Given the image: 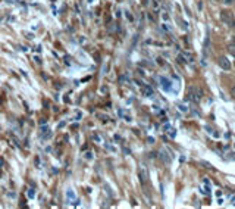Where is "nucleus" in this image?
Wrapping results in <instances>:
<instances>
[{"label": "nucleus", "instance_id": "1", "mask_svg": "<svg viewBox=\"0 0 235 209\" xmlns=\"http://www.w3.org/2000/svg\"><path fill=\"white\" fill-rule=\"evenodd\" d=\"M202 97H203L202 88H198L197 86H190V87H188L185 100H191V102H194V103H198V102L202 100Z\"/></svg>", "mask_w": 235, "mask_h": 209}, {"label": "nucleus", "instance_id": "2", "mask_svg": "<svg viewBox=\"0 0 235 209\" xmlns=\"http://www.w3.org/2000/svg\"><path fill=\"white\" fill-rule=\"evenodd\" d=\"M221 19H222V22L226 24L228 27H231V28L235 27V18H234V15H232V12H229V10H222Z\"/></svg>", "mask_w": 235, "mask_h": 209}, {"label": "nucleus", "instance_id": "3", "mask_svg": "<svg viewBox=\"0 0 235 209\" xmlns=\"http://www.w3.org/2000/svg\"><path fill=\"white\" fill-rule=\"evenodd\" d=\"M141 93L146 96V97H153L155 96V91H153V88L150 87L148 84H141Z\"/></svg>", "mask_w": 235, "mask_h": 209}, {"label": "nucleus", "instance_id": "4", "mask_svg": "<svg viewBox=\"0 0 235 209\" xmlns=\"http://www.w3.org/2000/svg\"><path fill=\"white\" fill-rule=\"evenodd\" d=\"M138 177H140V183H141V184H143V186H146V183H147V180H148V172H147V169L144 168V167H141V168H140Z\"/></svg>", "mask_w": 235, "mask_h": 209}, {"label": "nucleus", "instance_id": "5", "mask_svg": "<svg viewBox=\"0 0 235 209\" xmlns=\"http://www.w3.org/2000/svg\"><path fill=\"white\" fill-rule=\"evenodd\" d=\"M159 156H160V159L165 163H170V161H172V158L174 156L172 155H168V152H166V149H162L160 152H159Z\"/></svg>", "mask_w": 235, "mask_h": 209}, {"label": "nucleus", "instance_id": "6", "mask_svg": "<svg viewBox=\"0 0 235 209\" xmlns=\"http://www.w3.org/2000/svg\"><path fill=\"white\" fill-rule=\"evenodd\" d=\"M217 62H219V66H221L222 69H225V71H229V69H231V63H229V61L226 58L222 56V58H219V61Z\"/></svg>", "mask_w": 235, "mask_h": 209}, {"label": "nucleus", "instance_id": "7", "mask_svg": "<svg viewBox=\"0 0 235 209\" xmlns=\"http://www.w3.org/2000/svg\"><path fill=\"white\" fill-rule=\"evenodd\" d=\"M160 84H162V88H165L166 91H169V90H170V82H169V80H166V78H163V77H162V78H160Z\"/></svg>", "mask_w": 235, "mask_h": 209}, {"label": "nucleus", "instance_id": "8", "mask_svg": "<svg viewBox=\"0 0 235 209\" xmlns=\"http://www.w3.org/2000/svg\"><path fill=\"white\" fill-rule=\"evenodd\" d=\"M119 115H121V116H122V118H123V119H125V121H127V122H131V121H132V119H131V116L125 114V112H123L122 109H121V111H119Z\"/></svg>", "mask_w": 235, "mask_h": 209}, {"label": "nucleus", "instance_id": "9", "mask_svg": "<svg viewBox=\"0 0 235 209\" xmlns=\"http://www.w3.org/2000/svg\"><path fill=\"white\" fill-rule=\"evenodd\" d=\"M66 196H68V199H69V202H72V200L75 202V195H74V191H72V190H68Z\"/></svg>", "mask_w": 235, "mask_h": 209}, {"label": "nucleus", "instance_id": "10", "mask_svg": "<svg viewBox=\"0 0 235 209\" xmlns=\"http://www.w3.org/2000/svg\"><path fill=\"white\" fill-rule=\"evenodd\" d=\"M228 50H229V53L232 54V56H235V46L234 44H231V46L228 47Z\"/></svg>", "mask_w": 235, "mask_h": 209}, {"label": "nucleus", "instance_id": "11", "mask_svg": "<svg viewBox=\"0 0 235 209\" xmlns=\"http://www.w3.org/2000/svg\"><path fill=\"white\" fill-rule=\"evenodd\" d=\"M200 163H202V165H204V167H206V168H209V169H213V165H210L209 162H204V161H202V162H200Z\"/></svg>", "mask_w": 235, "mask_h": 209}, {"label": "nucleus", "instance_id": "12", "mask_svg": "<svg viewBox=\"0 0 235 209\" xmlns=\"http://www.w3.org/2000/svg\"><path fill=\"white\" fill-rule=\"evenodd\" d=\"M108 71H109V62H106V63H104V68H103V74L106 75L108 74Z\"/></svg>", "mask_w": 235, "mask_h": 209}, {"label": "nucleus", "instance_id": "13", "mask_svg": "<svg viewBox=\"0 0 235 209\" xmlns=\"http://www.w3.org/2000/svg\"><path fill=\"white\" fill-rule=\"evenodd\" d=\"M85 159H90V161H91V159H93V153H91V152H85Z\"/></svg>", "mask_w": 235, "mask_h": 209}, {"label": "nucleus", "instance_id": "14", "mask_svg": "<svg viewBox=\"0 0 235 209\" xmlns=\"http://www.w3.org/2000/svg\"><path fill=\"white\" fill-rule=\"evenodd\" d=\"M34 196H35V191L33 189H29L28 190V197H34Z\"/></svg>", "mask_w": 235, "mask_h": 209}, {"label": "nucleus", "instance_id": "15", "mask_svg": "<svg viewBox=\"0 0 235 209\" xmlns=\"http://www.w3.org/2000/svg\"><path fill=\"white\" fill-rule=\"evenodd\" d=\"M222 2H223V5H228V6H229V5H232V3H234L235 0H222Z\"/></svg>", "mask_w": 235, "mask_h": 209}, {"label": "nucleus", "instance_id": "16", "mask_svg": "<svg viewBox=\"0 0 235 209\" xmlns=\"http://www.w3.org/2000/svg\"><path fill=\"white\" fill-rule=\"evenodd\" d=\"M231 96L235 99V86H232V87H231Z\"/></svg>", "mask_w": 235, "mask_h": 209}, {"label": "nucleus", "instance_id": "17", "mask_svg": "<svg viewBox=\"0 0 235 209\" xmlns=\"http://www.w3.org/2000/svg\"><path fill=\"white\" fill-rule=\"evenodd\" d=\"M178 108H179V111H182V112H187L188 109L185 108V106H184V105H179V106H178Z\"/></svg>", "mask_w": 235, "mask_h": 209}, {"label": "nucleus", "instance_id": "18", "mask_svg": "<svg viewBox=\"0 0 235 209\" xmlns=\"http://www.w3.org/2000/svg\"><path fill=\"white\" fill-rule=\"evenodd\" d=\"M125 14H127V18L129 21H132V16H131V14H129V12H125Z\"/></svg>", "mask_w": 235, "mask_h": 209}, {"label": "nucleus", "instance_id": "19", "mask_svg": "<svg viewBox=\"0 0 235 209\" xmlns=\"http://www.w3.org/2000/svg\"><path fill=\"white\" fill-rule=\"evenodd\" d=\"M34 162H35V165H37V167L40 165V159H38V158H35V159H34Z\"/></svg>", "mask_w": 235, "mask_h": 209}, {"label": "nucleus", "instance_id": "20", "mask_svg": "<svg viewBox=\"0 0 235 209\" xmlns=\"http://www.w3.org/2000/svg\"><path fill=\"white\" fill-rule=\"evenodd\" d=\"M162 18H163V19H169V16H168V14H163V15H162Z\"/></svg>", "mask_w": 235, "mask_h": 209}, {"label": "nucleus", "instance_id": "21", "mask_svg": "<svg viewBox=\"0 0 235 209\" xmlns=\"http://www.w3.org/2000/svg\"><path fill=\"white\" fill-rule=\"evenodd\" d=\"M232 203H234V205H235V197H234V199H232Z\"/></svg>", "mask_w": 235, "mask_h": 209}, {"label": "nucleus", "instance_id": "22", "mask_svg": "<svg viewBox=\"0 0 235 209\" xmlns=\"http://www.w3.org/2000/svg\"><path fill=\"white\" fill-rule=\"evenodd\" d=\"M0 177H2V169H0Z\"/></svg>", "mask_w": 235, "mask_h": 209}]
</instances>
